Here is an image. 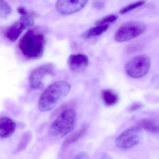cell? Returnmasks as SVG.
<instances>
[{"instance_id": "1", "label": "cell", "mask_w": 159, "mask_h": 159, "mask_svg": "<svg viewBox=\"0 0 159 159\" xmlns=\"http://www.w3.org/2000/svg\"><path fill=\"white\" fill-rule=\"evenodd\" d=\"M46 39L43 31L37 28L29 30L19 41L18 49L27 60L42 57L46 46Z\"/></svg>"}, {"instance_id": "2", "label": "cell", "mask_w": 159, "mask_h": 159, "mask_svg": "<svg viewBox=\"0 0 159 159\" xmlns=\"http://www.w3.org/2000/svg\"><path fill=\"white\" fill-rule=\"evenodd\" d=\"M70 90V85L65 81L54 83L41 95L38 104L39 110L42 112L52 110L68 94Z\"/></svg>"}, {"instance_id": "3", "label": "cell", "mask_w": 159, "mask_h": 159, "mask_svg": "<svg viewBox=\"0 0 159 159\" xmlns=\"http://www.w3.org/2000/svg\"><path fill=\"white\" fill-rule=\"evenodd\" d=\"M67 105L62 107L58 117L49 127V135L56 138H62L71 132L77 123V113L71 108H66Z\"/></svg>"}, {"instance_id": "4", "label": "cell", "mask_w": 159, "mask_h": 159, "mask_svg": "<svg viewBox=\"0 0 159 159\" xmlns=\"http://www.w3.org/2000/svg\"><path fill=\"white\" fill-rule=\"evenodd\" d=\"M150 66V60L146 55H139L132 58L126 63L125 69L131 78L138 79L147 74Z\"/></svg>"}, {"instance_id": "5", "label": "cell", "mask_w": 159, "mask_h": 159, "mask_svg": "<svg viewBox=\"0 0 159 159\" xmlns=\"http://www.w3.org/2000/svg\"><path fill=\"white\" fill-rule=\"evenodd\" d=\"M145 29L146 26L142 22H127L117 30L114 39L118 42L127 41L141 35L145 31Z\"/></svg>"}, {"instance_id": "6", "label": "cell", "mask_w": 159, "mask_h": 159, "mask_svg": "<svg viewBox=\"0 0 159 159\" xmlns=\"http://www.w3.org/2000/svg\"><path fill=\"white\" fill-rule=\"evenodd\" d=\"M142 129L138 126L131 127L120 134L115 140V144L119 148L128 149L137 145L140 140Z\"/></svg>"}, {"instance_id": "7", "label": "cell", "mask_w": 159, "mask_h": 159, "mask_svg": "<svg viewBox=\"0 0 159 159\" xmlns=\"http://www.w3.org/2000/svg\"><path fill=\"white\" fill-rule=\"evenodd\" d=\"M55 66L52 63L43 64L33 70L29 77L30 86L38 90L43 87V80L46 76L53 75Z\"/></svg>"}, {"instance_id": "8", "label": "cell", "mask_w": 159, "mask_h": 159, "mask_svg": "<svg viewBox=\"0 0 159 159\" xmlns=\"http://www.w3.org/2000/svg\"><path fill=\"white\" fill-rule=\"evenodd\" d=\"M88 1L85 0H61L57 2L56 9L60 14H72L83 9Z\"/></svg>"}, {"instance_id": "9", "label": "cell", "mask_w": 159, "mask_h": 159, "mask_svg": "<svg viewBox=\"0 0 159 159\" xmlns=\"http://www.w3.org/2000/svg\"><path fill=\"white\" fill-rule=\"evenodd\" d=\"M89 63V58L85 55L72 54L68 59V65L70 69L74 73L84 72L87 68Z\"/></svg>"}, {"instance_id": "10", "label": "cell", "mask_w": 159, "mask_h": 159, "mask_svg": "<svg viewBox=\"0 0 159 159\" xmlns=\"http://www.w3.org/2000/svg\"><path fill=\"white\" fill-rule=\"evenodd\" d=\"M29 28L27 25L22 19L8 27L4 31V35L7 39L14 42L18 39L20 35L25 29Z\"/></svg>"}, {"instance_id": "11", "label": "cell", "mask_w": 159, "mask_h": 159, "mask_svg": "<svg viewBox=\"0 0 159 159\" xmlns=\"http://www.w3.org/2000/svg\"><path fill=\"white\" fill-rule=\"evenodd\" d=\"M16 125L13 120L8 117L0 119V138H7L14 133Z\"/></svg>"}, {"instance_id": "12", "label": "cell", "mask_w": 159, "mask_h": 159, "mask_svg": "<svg viewBox=\"0 0 159 159\" xmlns=\"http://www.w3.org/2000/svg\"><path fill=\"white\" fill-rule=\"evenodd\" d=\"M137 126L154 134H159V127L158 122L151 118H144L138 121Z\"/></svg>"}, {"instance_id": "13", "label": "cell", "mask_w": 159, "mask_h": 159, "mask_svg": "<svg viewBox=\"0 0 159 159\" xmlns=\"http://www.w3.org/2000/svg\"><path fill=\"white\" fill-rule=\"evenodd\" d=\"M87 128L88 126L87 125H84L80 130L67 137L62 144V150L63 151L66 150L71 145L77 142L85 134L87 131Z\"/></svg>"}, {"instance_id": "14", "label": "cell", "mask_w": 159, "mask_h": 159, "mask_svg": "<svg viewBox=\"0 0 159 159\" xmlns=\"http://www.w3.org/2000/svg\"><path fill=\"white\" fill-rule=\"evenodd\" d=\"M101 98L106 106L111 107L116 105L119 101L118 95L110 89H105L101 92Z\"/></svg>"}, {"instance_id": "15", "label": "cell", "mask_w": 159, "mask_h": 159, "mask_svg": "<svg viewBox=\"0 0 159 159\" xmlns=\"http://www.w3.org/2000/svg\"><path fill=\"white\" fill-rule=\"evenodd\" d=\"M109 27V25H103L93 27L86 30L83 34V37L85 39L98 37L106 32Z\"/></svg>"}, {"instance_id": "16", "label": "cell", "mask_w": 159, "mask_h": 159, "mask_svg": "<svg viewBox=\"0 0 159 159\" xmlns=\"http://www.w3.org/2000/svg\"><path fill=\"white\" fill-rule=\"evenodd\" d=\"M31 138H32V134L31 132H27L25 133L21 137V139L18 143V146L16 150V153L21 152L24 151L29 144Z\"/></svg>"}, {"instance_id": "17", "label": "cell", "mask_w": 159, "mask_h": 159, "mask_svg": "<svg viewBox=\"0 0 159 159\" xmlns=\"http://www.w3.org/2000/svg\"><path fill=\"white\" fill-rule=\"evenodd\" d=\"M12 12L9 3L5 1L0 0V19H6Z\"/></svg>"}, {"instance_id": "18", "label": "cell", "mask_w": 159, "mask_h": 159, "mask_svg": "<svg viewBox=\"0 0 159 159\" xmlns=\"http://www.w3.org/2000/svg\"><path fill=\"white\" fill-rule=\"evenodd\" d=\"M146 2L144 1H140L133 2V3H131V4L122 8L120 11V14L123 15L131 11L132 10H134L138 7H141V6L144 5Z\"/></svg>"}, {"instance_id": "19", "label": "cell", "mask_w": 159, "mask_h": 159, "mask_svg": "<svg viewBox=\"0 0 159 159\" xmlns=\"http://www.w3.org/2000/svg\"><path fill=\"white\" fill-rule=\"evenodd\" d=\"M118 16L116 15H110L98 20L95 23L96 26L109 25L110 24L115 22L118 19Z\"/></svg>"}, {"instance_id": "20", "label": "cell", "mask_w": 159, "mask_h": 159, "mask_svg": "<svg viewBox=\"0 0 159 159\" xmlns=\"http://www.w3.org/2000/svg\"><path fill=\"white\" fill-rule=\"evenodd\" d=\"M18 13L20 14L21 16L27 15L31 16L32 18H37L39 17V15L34 11H30L27 9L24 6H21L18 7L17 9Z\"/></svg>"}, {"instance_id": "21", "label": "cell", "mask_w": 159, "mask_h": 159, "mask_svg": "<svg viewBox=\"0 0 159 159\" xmlns=\"http://www.w3.org/2000/svg\"><path fill=\"white\" fill-rule=\"evenodd\" d=\"M142 105L139 103H134L132 104L128 108V111L130 112L136 111L142 107Z\"/></svg>"}, {"instance_id": "22", "label": "cell", "mask_w": 159, "mask_h": 159, "mask_svg": "<svg viewBox=\"0 0 159 159\" xmlns=\"http://www.w3.org/2000/svg\"><path fill=\"white\" fill-rule=\"evenodd\" d=\"M93 6L96 9L101 10L105 7V3L101 1H94L93 2Z\"/></svg>"}, {"instance_id": "23", "label": "cell", "mask_w": 159, "mask_h": 159, "mask_svg": "<svg viewBox=\"0 0 159 159\" xmlns=\"http://www.w3.org/2000/svg\"><path fill=\"white\" fill-rule=\"evenodd\" d=\"M111 159V158L109 157V156H108L107 155H106L105 156H103V159Z\"/></svg>"}]
</instances>
